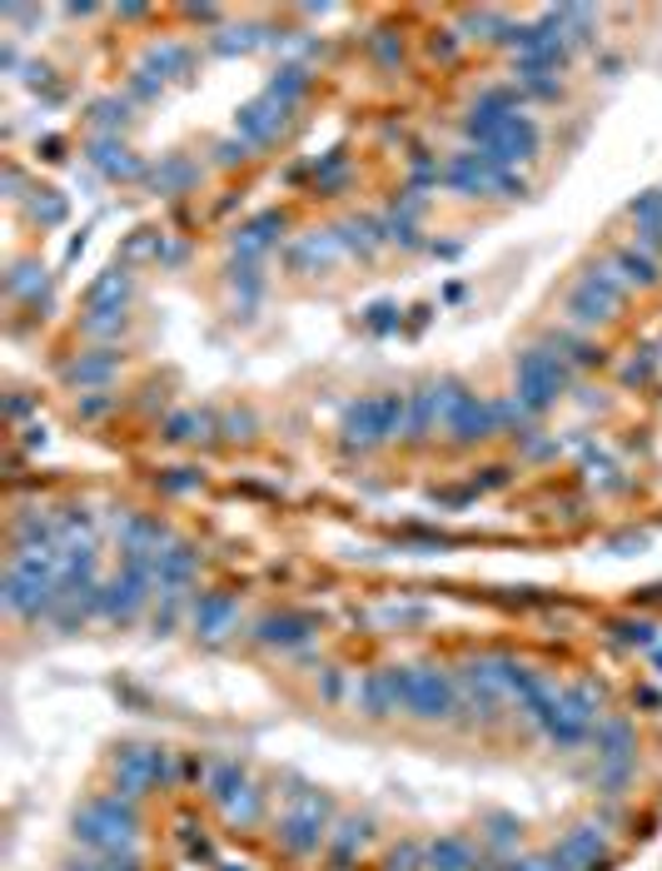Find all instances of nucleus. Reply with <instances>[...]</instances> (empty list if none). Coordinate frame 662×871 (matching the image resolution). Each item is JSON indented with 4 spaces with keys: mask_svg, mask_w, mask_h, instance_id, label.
<instances>
[{
    "mask_svg": "<svg viewBox=\"0 0 662 871\" xmlns=\"http://www.w3.org/2000/svg\"><path fill=\"white\" fill-rule=\"evenodd\" d=\"M149 179H155V189H159V195H179V189H189V185H195V179H199V169L189 165L185 155H169L165 165H159Z\"/></svg>",
    "mask_w": 662,
    "mask_h": 871,
    "instance_id": "473e14b6",
    "label": "nucleus"
},
{
    "mask_svg": "<svg viewBox=\"0 0 662 871\" xmlns=\"http://www.w3.org/2000/svg\"><path fill=\"white\" fill-rule=\"evenodd\" d=\"M309 637H314V623L299 618V613H270V618L254 628V643L280 647V653H290V647H304Z\"/></svg>",
    "mask_w": 662,
    "mask_h": 871,
    "instance_id": "5701e85b",
    "label": "nucleus"
},
{
    "mask_svg": "<svg viewBox=\"0 0 662 871\" xmlns=\"http://www.w3.org/2000/svg\"><path fill=\"white\" fill-rule=\"evenodd\" d=\"M369 324H373V329H393V324H399V319H393V304H373V310H369Z\"/></svg>",
    "mask_w": 662,
    "mask_h": 871,
    "instance_id": "c03bdc74",
    "label": "nucleus"
},
{
    "mask_svg": "<svg viewBox=\"0 0 662 871\" xmlns=\"http://www.w3.org/2000/svg\"><path fill=\"white\" fill-rule=\"evenodd\" d=\"M90 165L100 169V175H110V179H140V175H145L140 159L125 150V145L115 140V135H100V140L90 145Z\"/></svg>",
    "mask_w": 662,
    "mask_h": 871,
    "instance_id": "a878e982",
    "label": "nucleus"
},
{
    "mask_svg": "<svg viewBox=\"0 0 662 871\" xmlns=\"http://www.w3.org/2000/svg\"><path fill=\"white\" fill-rule=\"evenodd\" d=\"M627 215H633V225H637V244H643V249H662V189L637 195L633 205H627Z\"/></svg>",
    "mask_w": 662,
    "mask_h": 871,
    "instance_id": "cd10ccee",
    "label": "nucleus"
},
{
    "mask_svg": "<svg viewBox=\"0 0 662 871\" xmlns=\"http://www.w3.org/2000/svg\"><path fill=\"white\" fill-rule=\"evenodd\" d=\"M205 792H210V802L230 812V806L240 802L244 792H250V772H244V762H240V757H215V762H205Z\"/></svg>",
    "mask_w": 662,
    "mask_h": 871,
    "instance_id": "6ab92c4d",
    "label": "nucleus"
},
{
    "mask_svg": "<svg viewBox=\"0 0 662 871\" xmlns=\"http://www.w3.org/2000/svg\"><path fill=\"white\" fill-rule=\"evenodd\" d=\"M373 842V816H339L334 832H329V862L334 867H354L359 852Z\"/></svg>",
    "mask_w": 662,
    "mask_h": 871,
    "instance_id": "aec40b11",
    "label": "nucleus"
},
{
    "mask_svg": "<svg viewBox=\"0 0 662 871\" xmlns=\"http://www.w3.org/2000/svg\"><path fill=\"white\" fill-rule=\"evenodd\" d=\"M189 623H195V637L224 643V637L240 628V598H230V593H199L189 603Z\"/></svg>",
    "mask_w": 662,
    "mask_h": 871,
    "instance_id": "f8f14e48",
    "label": "nucleus"
},
{
    "mask_svg": "<svg viewBox=\"0 0 662 871\" xmlns=\"http://www.w3.org/2000/svg\"><path fill=\"white\" fill-rule=\"evenodd\" d=\"M205 429H210V419H205V413H175V419L165 423V439H175V443H189V439H205Z\"/></svg>",
    "mask_w": 662,
    "mask_h": 871,
    "instance_id": "e433bc0d",
    "label": "nucleus"
},
{
    "mask_svg": "<svg viewBox=\"0 0 662 871\" xmlns=\"http://www.w3.org/2000/svg\"><path fill=\"white\" fill-rule=\"evenodd\" d=\"M458 707H464L458 673H448L439 663L413 667V687H409V717L413 722H454Z\"/></svg>",
    "mask_w": 662,
    "mask_h": 871,
    "instance_id": "423d86ee",
    "label": "nucleus"
},
{
    "mask_svg": "<svg viewBox=\"0 0 662 871\" xmlns=\"http://www.w3.org/2000/svg\"><path fill=\"white\" fill-rule=\"evenodd\" d=\"M110 374H115V354H110V349H95V354L75 359V364L66 369V379L75 389H95V384H105Z\"/></svg>",
    "mask_w": 662,
    "mask_h": 871,
    "instance_id": "7c9ffc66",
    "label": "nucleus"
},
{
    "mask_svg": "<svg viewBox=\"0 0 662 871\" xmlns=\"http://www.w3.org/2000/svg\"><path fill=\"white\" fill-rule=\"evenodd\" d=\"M518 85L528 95H543V100H553L558 95V70H533V66H518Z\"/></svg>",
    "mask_w": 662,
    "mask_h": 871,
    "instance_id": "4c0bfd02",
    "label": "nucleus"
},
{
    "mask_svg": "<svg viewBox=\"0 0 662 871\" xmlns=\"http://www.w3.org/2000/svg\"><path fill=\"white\" fill-rule=\"evenodd\" d=\"M125 300H130V274L125 270H105L85 294L90 314H125Z\"/></svg>",
    "mask_w": 662,
    "mask_h": 871,
    "instance_id": "bb28decb",
    "label": "nucleus"
},
{
    "mask_svg": "<svg viewBox=\"0 0 662 871\" xmlns=\"http://www.w3.org/2000/svg\"><path fill=\"white\" fill-rule=\"evenodd\" d=\"M613 270L623 274V284H658V260H653V249H643V244H627V249H617V260H613Z\"/></svg>",
    "mask_w": 662,
    "mask_h": 871,
    "instance_id": "c85d7f7f",
    "label": "nucleus"
},
{
    "mask_svg": "<svg viewBox=\"0 0 662 871\" xmlns=\"http://www.w3.org/2000/svg\"><path fill=\"white\" fill-rule=\"evenodd\" d=\"M558 871H607V832L593 822H578L548 846Z\"/></svg>",
    "mask_w": 662,
    "mask_h": 871,
    "instance_id": "1a4fd4ad",
    "label": "nucleus"
},
{
    "mask_svg": "<svg viewBox=\"0 0 662 871\" xmlns=\"http://www.w3.org/2000/svg\"><path fill=\"white\" fill-rule=\"evenodd\" d=\"M195 572H199V554L175 538V544L155 558V598L159 593H179V598H185L189 583H195Z\"/></svg>",
    "mask_w": 662,
    "mask_h": 871,
    "instance_id": "f3484780",
    "label": "nucleus"
},
{
    "mask_svg": "<svg viewBox=\"0 0 662 871\" xmlns=\"http://www.w3.org/2000/svg\"><path fill=\"white\" fill-rule=\"evenodd\" d=\"M409 687H413V667H379V673H369L354 687V703L369 722L409 717Z\"/></svg>",
    "mask_w": 662,
    "mask_h": 871,
    "instance_id": "6e6552de",
    "label": "nucleus"
},
{
    "mask_svg": "<svg viewBox=\"0 0 662 871\" xmlns=\"http://www.w3.org/2000/svg\"><path fill=\"white\" fill-rule=\"evenodd\" d=\"M613 633L623 637V643H633V647H653V643H658V628H653V623H643V618H623V623H613Z\"/></svg>",
    "mask_w": 662,
    "mask_h": 871,
    "instance_id": "58836bf2",
    "label": "nucleus"
},
{
    "mask_svg": "<svg viewBox=\"0 0 662 871\" xmlns=\"http://www.w3.org/2000/svg\"><path fill=\"white\" fill-rule=\"evenodd\" d=\"M444 179L458 189V195H488L498 185V165L484 150H464L444 165Z\"/></svg>",
    "mask_w": 662,
    "mask_h": 871,
    "instance_id": "dca6fc26",
    "label": "nucleus"
},
{
    "mask_svg": "<svg viewBox=\"0 0 662 871\" xmlns=\"http://www.w3.org/2000/svg\"><path fill=\"white\" fill-rule=\"evenodd\" d=\"M484 155L494 159L498 169H514V165H528L533 155H538V125L528 120V115H518L514 125H504V130L494 135V140L484 145Z\"/></svg>",
    "mask_w": 662,
    "mask_h": 871,
    "instance_id": "4468645a",
    "label": "nucleus"
},
{
    "mask_svg": "<svg viewBox=\"0 0 662 871\" xmlns=\"http://www.w3.org/2000/svg\"><path fill=\"white\" fill-rule=\"evenodd\" d=\"M597 762H637V727L627 717H603L593 732Z\"/></svg>",
    "mask_w": 662,
    "mask_h": 871,
    "instance_id": "412c9836",
    "label": "nucleus"
},
{
    "mask_svg": "<svg viewBox=\"0 0 662 871\" xmlns=\"http://www.w3.org/2000/svg\"><path fill=\"white\" fill-rule=\"evenodd\" d=\"M175 777L169 772V752L165 747H120L110 757V782L120 796H130V802H145L155 787H165V782Z\"/></svg>",
    "mask_w": 662,
    "mask_h": 871,
    "instance_id": "20e7f679",
    "label": "nucleus"
},
{
    "mask_svg": "<svg viewBox=\"0 0 662 871\" xmlns=\"http://www.w3.org/2000/svg\"><path fill=\"white\" fill-rule=\"evenodd\" d=\"M504 871H558L553 852H528V857H508Z\"/></svg>",
    "mask_w": 662,
    "mask_h": 871,
    "instance_id": "79ce46f5",
    "label": "nucleus"
},
{
    "mask_svg": "<svg viewBox=\"0 0 662 871\" xmlns=\"http://www.w3.org/2000/svg\"><path fill=\"white\" fill-rule=\"evenodd\" d=\"M90 120H95V130H120V125H125V100H100Z\"/></svg>",
    "mask_w": 662,
    "mask_h": 871,
    "instance_id": "a19ab883",
    "label": "nucleus"
},
{
    "mask_svg": "<svg viewBox=\"0 0 662 871\" xmlns=\"http://www.w3.org/2000/svg\"><path fill=\"white\" fill-rule=\"evenodd\" d=\"M100 871H145V862H140V852H110V857H100Z\"/></svg>",
    "mask_w": 662,
    "mask_h": 871,
    "instance_id": "37998d69",
    "label": "nucleus"
},
{
    "mask_svg": "<svg viewBox=\"0 0 662 871\" xmlns=\"http://www.w3.org/2000/svg\"><path fill=\"white\" fill-rule=\"evenodd\" d=\"M339 254H344V244H339L334 229H324V235H304L290 249V270L294 274H319V270H329Z\"/></svg>",
    "mask_w": 662,
    "mask_h": 871,
    "instance_id": "393cba45",
    "label": "nucleus"
},
{
    "mask_svg": "<svg viewBox=\"0 0 662 871\" xmlns=\"http://www.w3.org/2000/svg\"><path fill=\"white\" fill-rule=\"evenodd\" d=\"M563 384H568V359H563V354H548V349H528V354H518L514 399L528 413L548 409V403L563 394Z\"/></svg>",
    "mask_w": 662,
    "mask_h": 871,
    "instance_id": "39448f33",
    "label": "nucleus"
},
{
    "mask_svg": "<svg viewBox=\"0 0 662 871\" xmlns=\"http://www.w3.org/2000/svg\"><path fill=\"white\" fill-rule=\"evenodd\" d=\"M304 90H309V70H304V66H284V70H274V80H270V90H264V95H274V100L294 105Z\"/></svg>",
    "mask_w": 662,
    "mask_h": 871,
    "instance_id": "c9c22d12",
    "label": "nucleus"
},
{
    "mask_svg": "<svg viewBox=\"0 0 662 871\" xmlns=\"http://www.w3.org/2000/svg\"><path fill=\"white\" fill-rule=\"evenodd\" d=\"M334 235H339V244H344V249L364 254V260L379 249V244H389V239H383V225H373V219H344Z\"/></svg>",
    "mask_w": 662,
    "mask_h": 871,
    "instance_id": "2f4dec72",
    "label": "nucleus"
},
{
    "mask_svg": "<svg viewBox=\"0 0 662 871\" xmlns=\"http://www.w3.org/2000/svg\"><path fill=\"white\" fill-rule=\"evenodd\" d=\"M284 235V215L280 209H264V215H254L250 225L234 229V249H240V260H260L270 244H280Z\"/></svg>",
    "mask_w": 662,
    "mask_h": 871,
    "instance_id": "b1692460",
    "label": "nucleus"
},
{
    "mask_svg": "<svg viewBox=\"0 0 662 871\" xmlns=\"http://www.w3.org/2000/svg\"><path fill=\"white\" fill-rule=\"evenodd\" d=\"M623 294H627L623 274H617L613 264H593V270L583 274L578 284H573V294H568V319H573L578 329L603 324V319H613V310L623 304Z\"/></svg>",
    "mask_w": 662,
    "mask_h": 871,
    "instance_id": "7ed1b4c3",
    "label": "nucleus"
},
{
    "mask_svg": "<svg viewBox=\"0 0 662 871\" xmlns=\"http://www.w3.org/2000/svg\"><path fill=\"white\" fill-rule=\"evenodd\" d=\"M339 433H344L349 449H379V443H393L399 433H409V394H373V399L349 403Z\"/></svg>",
    "mask_w": 662,
    "mask_h": 871,
    "instance_id": "f03ea898",
    "label": "nucleus"
},
{
    "mask_svg": "<svg viewBox=\"0 0 662 871\" xmlns=\"http://www.w3.org/2000/svg\"><path fill=\"white\" fill-rule=\"evenodd\" d=\"M284 120H290V105L274 100V95H254V100L234 115V130H240L244 145H270L274 135L284 130Z\"/></svg>",
    "mask_w": 662,
    "mask_h": 871,
    "instance_id": "ddd939ff",
    "label": "nucleus"
},
{
    "mask_svg": "<svg viewBox=\"0 0 662 871\" xmlns=\"http://www.w3.org/2000/svg\"><path fill=\"white\" fill-rule=\"evenodd\" d=\"M478 846H484V857H494V862H508L523 846V822L508 812H488L484 822H478Z\"/></svg>",
    "mask_w": 662,
    "mask_h": 871,
    "instance_id": "4be33fe9",
    "label": "nucleus"
},
{
    "mask_svg": "<svg viewBox=\"0 0 662 871\" xmlns=\"http://www.w3.org/2000/svg\"><path fill=\"white\" fill-rule=\"evenodd\" d=\"M149 603H155V572L140 568V562H120V572L100 588V618L130 628Z\"/></svg>",
    "mask_w": 662,
    "mask_h": 871,
    "instance_id": "0eeeda50",
    "label": "nucleus"
},
{
    "mask_svg": "<svg viewBox=\"0 0 662 871\" xmlns=\"http://www.w3.org/2000/svg\"><path fill=\"white\" fill-rule=\"evenodd\" d=\"M30 290H46V270H36V264H16V274H10V294H30Z\"/></svg>",
    "mask_w": 662,
    "mask_h": 871,
    "instance_id": "ea45409f",
    "label": "nucleus"
},
{
    "mask_svg": "<svg viewBox=\"0 0 662 871\" xmlns=\"http://www.w3.org/2000/svg\"><path fill=\"white\" fill-rule=\"evenodd\" d=\"M140 826H145L140 802H130V796H120V792H100V796H90V802L75 812V842H80L85 852H95V857L135 852Z\"/></svg>",
    "mask_w": 662,
    "mask_h": 871,
    "instance_id": "f257e3e1",
    "label": "nucleus"
},
{
    "mask_svg": "<svg viewBox=\"0 0 662 871\" xmlns=\"http://www.w3.org/2000/svg\"><path fill=\"white\" fill-rule=\"evenodd\" d=\"M468 389H458V384H424L419 394H409V433L403 439H413V443H424L439 423H448V413L458 409V399H464Z\"/></svg>",
    "mask_w": 662,
    "mask_h": 871,
    "instance_id": "9d476101",
    "label": "nucleus"
},
{
    "mask_svg": "<svg viewBox=\"0 0 662 871\" xmlns=\"http://www.w3.org/2000/svg\"><path fill=\"white\" fill-rule=\"evenodd\" d=\"M637 777V762H597V792L603 796H623Z\"/></svg>",
    "mask_w": 662,
    "mask_h": 871,
    "instance_id": "f704fd0d",
    "label": "nucleus"
},
{
    "mask_svg": "<svg viewBox=\"0 0 662 871\" xmlns=\"http://www.w3.org/2000/svg\"><path fill=\"white\" fill-rule=\"evenodd\" d=\"M383 871H429V842H399L383 852Z\"/></svg>",
    "mask_w": 662,
    "mask_h": 871,
    "instance_id": "72a5a7b5",
    "label": "nucleus"
},
{
    "mask_svg": "<svg viewBox=\"0 0 662 871\" xmlns=\"http://www.w3.org/2000/svg\"><path fill=\"white\" fill-rule=\"evenodd\" d=\"M518 95L514 90H484V95H478V100H474V110H468V140H474L478 145V150H484V145L488 140H494V135L498 130H504V125H514L518 120Z\"/></svg>",
    "mask_w": 662,
    "mask_h": 871,
    "instance_id": "9b49d317",
    "label": "nucleus"
},
{
    "mask_svg": "<svg viewBox=\"0 0 662 871\" xmlns=\"http://www.w3.org/2000/svg\"><path fill=\"white\" fill-rule=\"evenodd\" d=\"M444 429H448V439H454V443H484V439H494V433H498L494 403L478 399V394H464V399H458V409L448 413Z\"/></svg>",
    "mask_w": 662,
    "mask_h": 871,
    "instance_id": "2eb2a0df",
    "label": "nucleus"
},
{
    "mask_svg": "<svg viewBox=\"0 0 662 871\" xmlns=\"http://www.w3.org/2000/svg\"><path fill=\"white\" fill-rule=\"evenodd\" d=\"M189 46H159V50H149V60H145V70H140V80H169V76H185L189 70Z\"/></svg>",
    "mask_w": 662,
    "mask_h": 871,
    "instance_id": "c756f323",
    "label": "nucleus"
},
{
    "mask_svg": "<svg viewBox=\"0 0 662 871\" xmlns=\"http://www.w3.org/2000/svg\"><path fill=\"white\" fill-rule=\"evenodd\" d=\"M484 846L468 832H448L429 842V871H484Z\"/></svg>",
    "mask_w": 662,
    "mask_h": 871,
    "instance_id": "a211bd4d",
    "label": "nucleus"
}]
</instances>
